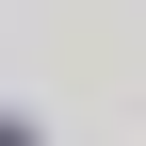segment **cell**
I'll use <instances>...</instances> for the list:
<instances>
[{"instance_id": "obj_1", "label": "cell", "mask_w": 146, "mask_h": 146, "mask_svg": "<svg viewBox=\"0 0 146 146\" xmlns=\"http://www.w3.org/2000/svg\"><path fill=\"white\" fill-rule=\"evenodd\" d=\"M0 146H16V130H0Z\"/></svg>"}]
</instances>
